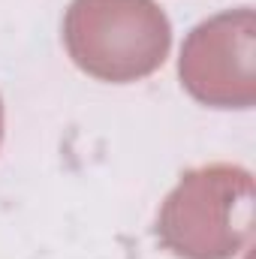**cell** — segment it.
<instances>
[{"label":"cell","instance_id":"1","mask_svg":"<svg viewBox=\"0 0 256 259\" xmlns=\"http://www.w3.org/2000/svg\"><path fill=\"white\" fill-rule=\"evenodd\" d=\"M253 232V175L211 163L181 175L157 214L160 244L181 259H232Z\"/></svg>","mask_w":256,"mask_h":259},{"label":"cell","instance_id":"2","mask_svg":"<svg viewBox=\"0 0 256 259\" xmlns=\"http://www.w3.org/2000/svg\"><path fill=\"white\" fill-rule=\"evenodd\" d=\"M64 42L81 72L124 84L163 66L172 24L154 0H72Z\"/></svg>","mask_w":256,"mask_h":259},{"label":"cell","instance_id":"3","mask_svg":"<svg viewBox=\"0 0 256 259\" xmlns=\"http://www.w3.org/2000/svg\"><path fill=\"white\" fill-rule=\"evenodd\" d=\"M181 84L211 109H250L256 103V15L229 9L196 24L181 49Z\"/></svg>","mask_w":256,"mask_h":259},{"label":"cell","instance_id":"4","mask_svg":"<svg viewBox=\"0 0 256 259\" xmlns=\"http://www.w3.org/2000/svg\"><path fill=\"white\" fill-rule=\"evenodd\" d=\"M0 139H3V100H0Z\"/></svg>","mask_w":256,"mask_h":259}]
</instances>
